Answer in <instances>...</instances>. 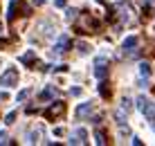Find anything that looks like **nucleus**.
I'll use <instances>...</instances> for the list:
<instances>
[{"label": "nucleus", "mask_w": 155, "mask_h": 146, "mask_svg": "<svg viewBox=\"0 0 155 146\" xmlns=\"http://www.w3.org/2000/svg\"><path fill=\"white\" fill-rule=\"evenodd\" d=\"M97 27H99V23L90 14H83L81 18L77 20V29L81 32V34H92V32H97Z\"/></svg>", "instance_id": "nucleus-1"}, {"label": "nucleus", "mask_w": 155, "mask_h": 146, "mask_svg": "<svg viewBox=\"0 0 155 146\" xmlns=\"http://www.w3.org/2000/svg\"><path fill=\"white\" fill-rule=\"evenodd\" d=\"M137 108H140V112L148 119V124L155 128V108H153L151 101H148L146 97H140V99H137Z\"/></svg>", "instance_id": "nucleus-2"}, {"label": "nucleus", "mask_w": 155, "mask_h": 146, "mask_svg": "<svg viewBox=\"0 0 155 146\" xmlns=\"http://www.w3.org/2000/svg\"><path fill=\"white\" fill-rule=\"evenodd\" d=\"M0 85L9 88V85H18V70L16 68H7L2 74H0Z\"/></svg>", "instance_id": "nucleus-3"}, {"label": "nucleus", "mask_w": 155, "mask_h": 146, "mask_svg": "<svg viewBox=\"0 0 155 146\" xmlns=\"http://www.w3.org/2000/svg\"><path fill=\"white\" fill-rule=\"evenodd\" d=\"M106 74H108V58L106 56H97L94 58V77H97L99 81H104Z\"/></svg>", "instance_id": "nucleus-4"}, {"label": "nucleus", "mask_w": 155, "mask_h": 146, "mask_svg": "<svg viewBox=\"0 0 155 146\" xmlns=\"http://www.w3.org/2000/svg\"><path fill=\"white\" fill-rule=\"evenodd\" d=\"M63 112H65V104H63V101H56V104H52L45 110V117L47 119H56V117H61Z\"/></svg>", "instance_id": "nucleus-5"}, {"label": "nucleus", "mask_w": 155, "mask_h": 146, "mask_svg": "<svg viewBox=\"0 0 155 146\" xmlns=\"http://www.w3.org/2000/svg\"><path fill=\"white\" fill-rule=\"evenodd\" d=\"M68 45H70V36H68V34H63L61 38L56 41V45H54V52H56V54L65 52V50H68Z\"/></svg>", "instance_id": "nucleus-6"}, {"label": "nucleus", "mask_w": 155, "mask_h": 146, "mask_svg": "<svg viewBox=\"0 0 155 146\" xmlns=\"http://www.w3.org/2000/svg\"><path fill=\"white\" fill-rule=\"evenodd\" d=\"M137 43H140V38H137V36H126L121 45H124V50H133V47H137Z\"/></svg>", "instance_id": "nucleus-7"}, {"label": "nucleus", "mask_w": 155, "mask_h": 146, "mask_svg": "<svg viewBox=\"0 0 155 146\" xmlns=\"http://www.w3.org/2000/svg\"><path fill=\"white\" fill-rule=\"evenodd\" d=\"M77 139H70V144H83L85 137H88V133H85V128H77Z\"/></svg>", "instance_id": "nucleus-8"}, {"label": "nucleus", "mask_w": 155, "mask_h": 146, "mask_svg": "<svg viewBox=\"0 0 155 146\" xmlns=\"http://www.w3.org/2000/svg\"><path fill=\"white\" fill-rule=\"evenodd\" d=\"M92 112V104H81L77 108V117H85V115H90Z\"/></svg>", "instance_id": "nucleus-9"}, {"label": "nucleus", "mask_w": 155, "mask_h": 146, "mask_svg": "<svg viewBox=\"0 0 155 146\" xmlns=\"http://www.w3.org/2000/svg\"><path fill=\"white\" fill-rule=\"evenodd\" d=\"M34 58H36V52H34V50H29V52H25L23 56H20V63L29 65V63H34Z\"/></svg>", "instance_id": "nucleus-10"}, {"label": "nucleus", "mask_w": 155, "mask_h": 146, "mask_svg": "<svg viewBox=\"0 0 155 146\" xmlns=\"http://www.w3.org/2000/svg\"><path fill=\"white\" fill-rule=\"evenodd\" d=\"M54 92H56V88H54V85H47V88H45V90L41 92V99H43V101L52 99V97H54Z\"/></svg>", "instance_id": "nucleus-11"}, {"label": "nucleus", "mask_w": 155, "mask_h": 146, "mask_svg": "<svg viewBox=\"0 0 155 146\" xmlns=\"http://www.w3.org/2000/svg\"><path fill=\"white\" fill-rule=\"evenodd\" d=\"M99 95L104 97V99H108V97H110V88H108L106 81H101V83H99Z\"/></svg>", "instance_id": "nucleus-12"}, {"label": "nucleus", "mask_w": 155, "mask_h": 146, "mask_svg": "<svg viewBox=\"0 0 155 146\" xmlns=\"http://www.w3.org/2000/svg\"><path fill=\"white\" fill-rule=\"evenodd\" d=\"M27 139H29V144H36V142L41 139V128H36V131H29Z\"/></svg>", "instance_id": "nucleus-13"}, {"label": "nucleus", "mask_w": 155, "mask_h": 146, "mask_svg": "<svg viewBox=\"0 0 155 146\" xmlns=\"http://www.w3.org/2000/svg\"><path fill=\"white\" fill-rule=\"evenodd\" d=\"M31 95V90L29 88H25V90H20V92H18V97H16V101H18V104H23V101L25 99H27V97Z\"/></svg>", "instance_id": "nucleus-14"}, {"label": "nucleus", "mask_w": 155, "mask_h": 146, "mask_svg": "<svg viewBox=\"0 0 155 146\" xmlns=\"http://www.w3.org/2000/svg\"><path fill=\"white\" fill-rule=\"evenodd\" d=\"M20 5V0H12V5H9V20H14V16H16V7Z\"/></svg>", "instance_id": "nucleus-15"}, {"label": "nucleus", "mask_w": 155, "mask_h": 146, "mask_svg": "<svg viewBox=\"0 0 155 146\" xmlns=\"http://www.w3.org/2000/svg\"><path fill=\"white\" fill-rule=\"evenodd\" d=\"M140 74L142 77H148V74H151V65H148V63H140Z\"/></svg>", "instance_id": "nucleus-16"}, {"label": "nucleus", "mask_w": 155, "mask_h": 146, "mask_svg": "<svg viewBox=\"0 0 155 146\" xmlns=\"http://www.w3.org/2000/svg\"><path fill=\"white\" fill-rule=\"evenodd\" d=\"M94 137H97V144H99V146H104V144H106V135H104V131H101V128H99L97 133H94Z\"/></svg>", "instance_id": "nucleus-17"}, {"label": "nucleus", "mask_w": 155, "mask_h": 146, "mask_svg": "<svg viewBox=\"0 0 155 146\" xmlns=\"http://www.w3.org/2000/svg\"><path fill=\"white\" fill-rule=\"evenodd\" d=\"M115 119H117V124H119V126H121V124H126V115H124V110H117V112H115Z\"/></svg>", "instance_id": "nucleus-18"}, {"label": "nucleus", "mask_w": 155, "mask_h": 146, "mask_svg": "<svg viewBox=\"0 0 155 146\" xmlns=\"http://www.w3.org/2000/svg\"><path fill=\"white\" fill-rule=\"evenodd\" d=\"M79 14H81V12H77V9H72V7L68 9V12H65V16H68V20H74V18H77Z\"/></svg>", "instance_id": "nucleus-19"}, {"label": "nucleus", "mask_w": 155, "mask_h": 146, "mask_svg": "<svg viewBox=\"0 0 155 146\" xmlns=\"http://www.w3.org/2000/svg\"><path fill=\"white\" fill-rule=\"evenodd\" d=\"M121 20H124V23H130V9H121Z\"/></svg>", "instance_id": "nucleus-20"}, {"label": "nucleus", "mask_w": 155, "mask_h": 146, "mask_svg": "<svg viewBox=\"0 0 155 146\" xmlns=\"http://www.w3.org/2000/svg\"><path fill=\"white\" fill-rule=\"evenodd\" d=\"M119 135H121V137H128V135H130V128H128V124H126V126H124V124L119 126Z\"/></svg>", "instance_id": "nucleus-21"}, {"label": "nucleus", "mask_w": 155, "mask_h": 146, "mask_svg": "<svg viewBox=\"0 0 155 146\" xmlns=\"http://www.w3.org/2000/svg\"><path fill=\"white\" fill-rule=\"evenodd\" d=\"M14 119H16V112H9V115L5 117V124H14Z\"/></svg>", "instance_id": "nucleus-22"}, {"label": "nucleus", "mask_w": 155, "mask_h": 146, "mask_svg": "<svg viewBox=\"0 0 155 146\" xmlns=\"http://www.w3.org/2000/svg\"><path fill=\"white\" fill-rule=\"evenodd\" d=\"M0 144H12L9 137H7V133H0Z\"/></svg>", "instance_id": "nucleus-23"}, {"label": "nucleus", "mask_w": 155, "mask_h": 146, "mask_svg": "<svg viewBox=\"0 0 155 146\" xmlns=\"http://www.w3.org/2000/svg\"><path fill=\"white\" fill-rule=\"evenodd\" d=\"M130 99H124V101H121V108H124V110H130Z\"/></svg>", "instance_id": "nucleus-24"}, {"label": "nucleus", "mask_w": 155, "mask_h": 146, "mask_svg": "<svg viewBox=\"0 0 155 146\" xmlns=\"http://www.w3.org/2000/svg\"><path fill=\"white\" fill-rule=\"evenodd\" d=\"M79 52L85 54V52H88V45H85V43H79Z\"/></svg>", "instance_id": "nucleus-25"}, {"label": "nucleus", "mask_w": 155, "mask_h": 146, "mask_svg": "<svg viewBox=\"0 0 155 146\" xmlns=\"http://www.w3.org/2000/svg\"><path fill=\"white\" fill-rule=\"evenodd\" d=\"M54 135H56V137H63V135H65V131H63V128H54Z\"/></svg>", "instance_id": "nucleus-26"}, {"label": "nucleus", "mask_w": 155, "mask_h": 146, "mask_svg": "<svg viewBox=\"0 0 155 146\" xmlns=\"http://www.w3.org/2000/svg\"><path fill=\"white\" fill-rule=\"evenodd\" d=\"M70 92H72V97H79V95H81V88H72Z\"/></svg>", "instance_id": "nucleus-27"}, {"label": "nucleus", "mask_w": 155, "mask_h": 146, "mask_svg": "<svg viewBox=\"0 0 155 146\" xmlns=\"http://www.w3.org/2000/svg\"><path fill=\"white\" fill-rule=\"evenodd\" d=\"M43 2H45V0H31V5H34V7H41Z\"/></svg>", "instance_id": "nucleus-28"}, {"label": "nucleus", "mask_w": 155, "mask_h": 146, "mask_svg": "<svg viewBox=\"0 0 155 146\" xmlns=\"http://www.w3.org/2000/svg\"><path fill=\"white\" fill-rule=\"evenodd\" d=\"M56 7H65V0H56Z\"/></svg>", "instance_id": "nucleus-29"}, {"label": "nucleus", "mask_w": 155, "mask_h": 146, "mask_svg": "<svg viewBox=\"0 0 155 146\" xmlns=\"http://www.w3.org/2000/svg\"><path fill=\"white\" fill-rule=\"evenodd\" d=\"M5 99H7V95H5V92H0V101H5Z\"/></svg>", "instance_id": "nucleus-30"}, {"label": "nucleus", "mask_w": 155, "mask_h": 146, "mask_svg": "<svg viewBox=\"0 0 155 146\" xmlns=\"http://www.w3.org/2000/svg\"><path fill=\"white\" fill-rule=\"evenodd\" d=\"M0 32H2V23H0Z\"/></svg>", "instance_id": "nucleus-31"}]
</instances>
